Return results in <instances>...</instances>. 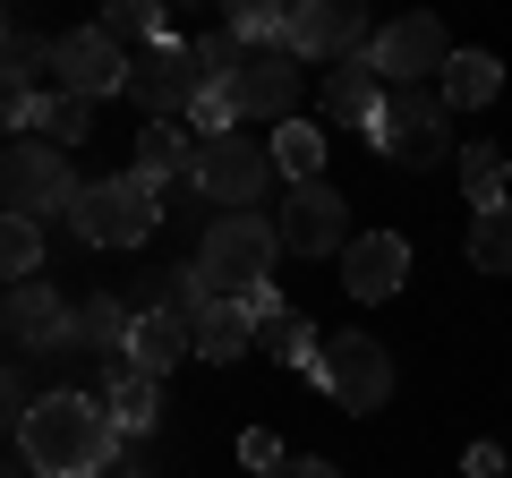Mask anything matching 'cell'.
<instances>
[{"instance_id":"1","label":"cell","mask_w":512,"mask_h":478,"mask_svg":"<svg viewBox=\"0 0 512 478\" xmlns=\"http://www.w3.org/2000/svg\"><path fill=\"white\" fill-rule=\"evenodd\" d=\"M18 444H26V461H35L43 478H103L111 461L128 453L111 402H94V393H43L35 419L18 427Z\"/></svg>"},{"instance_id":"2","label":"cell","mask_w":512,"mask_h":478,"mask_svg":"<svg viewBox=\"0 0 512 478\" xmlns=\"http://www.w3.org/2000/svg\"><path fill=\"white\" fill-rule=\"evenodd\" d=\"M274 257H282V231L265 214H214L197 239V274L214 282V299H248L274 282Z\"/></svg>"},{"instance_id":"3","label":"cell","mask_w":512,"mask_h":478,"mask_svg":"<svg viewBox=\"0 0 512 478\" xmlns=\"http://www.w3.org/2000/svg\"><path fill=\"white\" fill-rule=\"evenodd\" d=\"M154 222H163V188L128 163V171H111V180H86V197H77L69 231L86 239V248H146Z\"/></svg>"},{"instance_id":"4","label":"cell","mask_w":512,"mask_h":478,"mask_svg":"<svg viewBox=\"0 0 512 478\" xmlns=\"http://www.w3.org/2000/svg\"><path fill=\"white\" fill-rule=\"evenodd\" d=\"M367 137H376L402 171H436L444 154H453V111H444L436 86H393L384 94V120Z\"/></svg>"},{"instance_id":"5","label":"cell","mask_w":512,"mask_h":478,"mask_svg":"<svg viewBox=\"0 0 512 478\" xmlns=\"http://www.w3.org/2000/svg\"><path fill=\"white\" fill-rule=\"evenodd\" d=\"M0 197H9V214L43 222V214H77L86 180L69 171V154H60V146H43V137H18V146H9V163H0Z\"/></svg>"},{"instance_id":"6","label":"cell","mask_w":512,"mask_h":478,"mask_svg":"<svg viewBox=\"0 0 512 478\" xmlns=\"http://www.w3.org/2000/svg\"><path fill=\"white\" fill-rule=\"evenodd\" d=\"M316 385L333 393V410H384L393 402V359H384L376 333H325V359H316Z\"/></svg>"},{"instance_id":"7","label":"cell","mask_w":512,"mask_h":478,"mask_svg":"<svg viewBox=\"0 0 512 478\" xmlns=\"http://www.w3.org/2000/svg\"><path fill=\"white\" fill-rule=\"evenodd\" d=\"M274 180H282V171H274V146H256L248 129L197 146V188L222 205V214H256V197H265Z\"/></svg>"},{"instance_id":"8","label":"cell","mask_w":512,"mask_h":478,"mask_svg":"<svg viewBox=\"0 0 512 478\" xmlns=\"http://www.w3.org/2000/svg\"><path fill=\"white\" fill-rule=\"evenodd\" d=\"M205 60L197 43H154V52H137V69H128V103H146L154 120H180V111L205 103Z\"/></svg>"},{"instance_id":"9","label":"cell","mask_w":512,"mask_h":478,"mask_svg":"<svg viewBox=\"0 0 512 478\" xmlns=\"http://www.w3.org/2000/svg\"><path fill=\"white\" fill-rule=\"evenodd\" d=\"M367 43H376V26H367L359 0H299V9H291V43H282V52L342 69V60H367Z\"/></svg>"},{"instance_id":"10","label":"cell","mask_w":512,"mask_h":478,"mask_svg":"<svg viewBox=\"0 0 512 478\" xmlns=\"http://www.w3.org/2000/svg\"><path fill=\"white\" fill-rule=\"evenodd\" d=\"M128 69H137V60H128L103 26H69V35H52V86L60 94H86V103L128 94Z\"/></svg>"},{"instance_id":"11","label":"cell","mask_w":512,"mask_h":478,"mask_svg":"<svg viewBox=\"0 0 512 478\" xmlns=\"http://www.w3.org/2000/svg\"><path fill=\"white\" fill-rule=\"evenodd\" d=\"M0 333H9V350H77V299L60 282H9Z\"/></svg>"},{"instance_id":"12","label":"cell","mask_w":512,"mask_h":478,"mask_svg":"<svg viewBox=\"0 0 512 478\" xmlns=\"http://www.w3.org/2000/svg\"><path fill=\"white\" fill-rule=\"evenodd\" d=\"M367 69H376L384 86H419L427 69H436V77L453 69V43H444V26L419 9V18H393V26H376V43H367Z\"/></svg>"},{"instance_id":"13","label":"cell","mask_w":512,"mask_h":478,"mask_svg":"<svg viewBox=\"0 0 512 478\" xmlns=\"http://www.w3.org/2000/svg\"><path fill=\"white\" fill-rule=\"evenodd\" d=\"M274 231H282V248H299V257H342L350 239V205L333 197V180H308V188H291L282 197V214H274Z\"/></svg>"},{"instance_id":"14","label":"cell","mask_w":512,"mask_h":478,"mask_svg":"<svg viewBox=\"0 0 512 478\" xmlns=\"http://www.w3.org/2000/svg\"><path fill=\"white\" fill-rule=\"evenodd\" d=\"M231 111L248 120H299V60L291 52H248V69L231 77Z\"/></svg>"},{"instance_id":"15","label":"cell","mask_w":512,"mask_h":478,"mask_svg":"<svg viewBox=\"0 0 512 478\" xmlns=\"http://www.w3.org/2000/svg\"><path fill=\"white\" fill-rule=\"evenodd\" d=\"M342 282H350V299H367V308H376V299H393L410 282V239L402 231H359L342 248Z\"/></svg>"},{"instance_id":"16","label":"cell","mask_w":512,"mask_h":478,"mask_svg":"<svg viewBox=\"0 0 512 478\" xmlns=\"http://www.w3.org/2000/svg\"><path fill=\"white\" fill-rule=\"evenodd\" d=\"M188 350H197V325H188V316H171V308H154V316H137V333H128V368L171 376Z\"/></svg>"},{"instance_id":"17","label":"cell","mask_w":512,"mask_h":478,"mask_svg":"<svg viewBox=\"0 0 512 478\" xmlns=\"http://www.w3.org/2000/svg\"><path fill=\"white\" fill-rule=\"evenodd\" d=\"M384 94H393V86H384L367 60H342V69L325 77V111L342 120V129H376V120H384Z\"/></svg>"},{"instance_id":"18","label":"cell","mask_w":512,"mask_h":478,"mask_svg":"<svg viewBox=\"0 0 512 478\" xmlns=\"http://www.w3.org/2000/svg\"><path fill=\"white\" fill-rule=\"evenodd\" d=\"M248 350H256L248 299H214V308L197 316V359H205V368H231V359H248Z\"/></svg>"},{"instance_id":"19","label":"cell","mask_w":512,"mask_h":478,"mask_svg":"<svg viewBox=\"0 0 512 478\" xmlns=\"http://www.w3.org/2000/svg\"><path fill=\"white\" fill-rule=\"evenodd\" d=\"M128 333H137V299H120V291H94V299H77V350L128 359Z\"/></svg>"},{"instance_id":"20","label":"cell","mask_w":512,"mask_h":478,"mask_svg":"<svg viewBox=\"0 0 512 478\" xmlns=\"http://www.w3.org/2000/svg\"><path fill=\"white\" fill-rule=\"evenodd\" d=\"M111 419H120V436H146L154 419H163V376H146V368H128V359H111Z\"/></svg>"},{"instance_id":"21","label":"cell","mask_w":512,"mask_h":478,"mask_svg":"<svg viewBox=\"0 0 512 478\" xmlns=\"http://www.w3.org/2000/svg\"><path fill=\"white\" fill-rule=\"evenodd\" d=\"M256 350H265V359H282V368H299V376H316V359H325V333H316L299 308H274L265 325H256Z\"/></svg>"},{"instance_id":"22","label":"cell","mask_w":512,"mask_h":478,"mask_svg":"<svg viewBox=\"0 0 512 478\" xmlns=\"http://www.w3.org/2000/svg\"><path fill=\"white\" fill-rule=\"evenodd\" d=\"M436 94H444V111L495 103V94H504V60H495V52H453V69L436 77Z\"/></svg>"},{"instance_id":"23","label":"cell","mask_w":512,"mask_h":478,"mask_svg":"<svg viewBox=\"0 0 512 478\" xmlns=\"http://www.w3.org/2000/svg\"><path fill=\"white\" fill-rule=\"evenodd\" d=\"M137 171H146L154 188H171V180H197V146H188V129L154 120V129L137 137Z\"/></svg>"},{"instance_id":"24","label":"cell","mask_w":512,"mask_h":478,"mask_svg":"<svg viewBox=\"0 0 512 478\" xmlns=\"http://www.w3.org/2000/svg\"><path fill=\"white\" fill-rule=\"evenodd\" d=\"M274 171L291 188L325 180V129H316V120H282V129H274Z\"/></svg>"},{"instance_id":"25","label":"cell","mask_w":512,"mask_h":478,"mask_svg":"<svg viewBox=\"0 0 512 478\" xmlns=\"http://www.w3.org/2000/svg\"><path fill=\"white\" fill-rule=\"evenodd\" d=\"M222 35H239L248 52H282V43H291V9H282V0H231Z\"/></svg>"},{"instance_id":"26","label":"cell","mask_w":512,"mask_h":478,"mask_svg":"<svg viewBox=\"0 0 512 478\" xmlns=\"http://www.w3.org/2000/svg\"><path fill=\"white\" fill-rule=\"evenodd\" d=\"M86 129H94V103H86V94H60V86H52V94L35 103V129H26V137H43V146H60V154H69Z\"/></svg>"},{"instance_id":"27","label":"cell","mask_w":512,"mask_h":478,"mask_svg":"<svg viewBox=\"0 0 512 478\" xmlns=\"http://www.w3.org/2000/svg\"><path fill=\"white\" fill-rule=\"evenodd\" d=\"M94 26H103L111 43H146V52H154V43H180V35H171V18L154 9V0H111Z\"/></svg>"},{"instance_id":"28","label":"cell","mask_w":512,"mask_h":478,"mask_svg":"<svg viewBox=\"0 0 512 478\" xmlns=\"http://www.w3.org/2000/svg\"><path fill=\"white\" fill-rule=\"evenodd\" d=\"M504 180H512V154H504V146H461V188H470L478 214L504 205Z\"/></svg>"},{"instance_id":"29","label":"cell","mask_w":512,"mask_h":478,"mask_svg":"<svg viewBox=\"0 0 512 478\" xmlns=\"http://www.w3.org/2000/svg\"><path fill=\"white\" fill-rule=\"evenodd\" d=\"M470 265L478 274H512V205L470 214Z\"/></svg>"},{"instance_id":"30","label":"cell","mask_w":512,"mask_h":478,"mask_svg":"<svg viewBox=\"0 0 512 478\" xmlns=\"http://www.w3.org/2000/svg\"><path fill=\"white\" fill-rule=\"evenodd\" d=\"M0 265L18 282H43V222H26V214L0 222Z\"/></svg>"},{"instance_id":"31","label":"cell","mask_w":512,"mask_h":478,"mask_svg":"<svg viewBox=\"0 0 512 478\" xmlns=\"http://www.w3.org/2000/svg\"><path fill=\"white\" fill-rule=\"evenodd\" d=\"M188 43H197V60H205V86H231V77L248 69V43L222 35V26H214V35H188Z\"/></svg>"},{"instance_id":"32","label":"cell","mask_w":512,"mask_h":478,"mask_svg":"<svg viewBox=\"0 0 512 478\" xmlns=\"http://www.w3.org/2000/svg\"><path fill=\"white\" fill-rule=\"evenodd\" d=\"M239 461H248V478H274L291 453H282V436H274V427H248V436H239Z\"/></svg>"},{"instance_id":"33","label":"cell","mask_w":512,"mask_h":478,"mask_svg":"<svg viewBox=\"0 0 512 478\" xmlns=\"http://www.w3.org/2000/svg\"><path fill=\"white\" fill-rule=\"evenodd\" d=\"M470 478H504V444H470V461H461Z\"/></svg>"},{"instance_id":"34","label":"cell","mask_w":512,"mask_h":478,"mask_svg":"<svg viewBox=\"0 0 512 478\" xmlns=\"http://www.w3.org/2000/svg\"><path fill=\"white\" fill-rule=\"evenodd\" d=\"M274 478H342V470H333V461H282Z\"/></svg>"}]
</instances>
